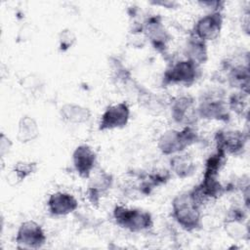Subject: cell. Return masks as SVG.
Wrapping results in <instances>:
<instances>
[{"mask_svg":"<svg viewBox=\"0 0 250 250\" xmlns=\"http://www.w3.org/2000/svg\"><path fill=\"white\" fill-rule=\"evenodd\" d=\"M201 208L188 190L176 195L172 200V217L184 229L196 230L201 227Z\"/></svg>","mask_w":250,"mask_h":250,"instance_id":"1","label":"cell"},{"mask_svg":"<svg viewBox=\"0 0 250 250\" xmlns=\"http://www.w3.org/2000/svg\"><path fill=\"white\" fill-rule=\"evenodd\" d=\"M199 136L193 126H184L182 130L170 129L158 139L157 146L162 154L173 155L183 152L187 147L197 143Z\"/></svg>","mask_w":250,"mask_h":250,"instance_id":"2","label":"cell"},{"mask_svg":"<svg viewBox=\"0 0 250 250\" xmlns=\"http://www.w3.org/2000/svg\"><path fill=\"white\" fill-rule=\"evenodd\" d=\"M196 109L199 118L218 120L226 123L230 119L227 99L224 91L220 89H213L204 93L199 99Z\"/></svg>","mask_w":250,"mask_h":250,"instance_id":"3","label":"cell"},{"mask_svg":"<svg viewBox=\"0 0 250 250\" xmlns=\"http://www.w3.org/2000/svg\"><path fill=\"white\" fill-rule=\"evenodd\" d=\"M113 219L117 226L132 232H141L153 226L152 216L149 212L116 205L113 209Z\"/></svg>","mask_w":250,"mask_h":250,"instance_id":"4","label":"cell"},{"mask_svg":"<svg viewBox=\"0 0 250 250\" xmlns=\"http://www.w3.org/2000/svg\"><path fill=\"white\" fill-rule=\"evenodd\" d=\"M200 76L199 65L187 59L170 64L163 73L162 83L167 86L170 84H180L184 86L192 85Z\"/></svg>","mask_w":250,"mask_h":250,"instance_id":"5","label":"cell"},{"mask_svg":"<svg viewBox=\"0 0 250 250\" xmlns=\"http://www.w3.org/2000/svg\"><path fill=\"white\" fill-rule=\"evenodd\" d=\"M170 110L173 120L183 126H193L199 119L195 99L190 95H181L171 99Z\"/></svg>","mask_w":250,"mask_h":250,"instance_id":"6","label":"cell"},{"mask_svg":"<svg viewBox=\"0 0 250 250\" xmlns=\"http://www.w3.org/2000/svg\"><path fill=\"white\" fill-rule=\"evenodd\" d=\"M216 149L224 152L226 155H240L249 140L247 132L239 130H219L214 137Z\"/></svg>","mask_w":250,"mask_h":250,"instance_id":"7","label":"cell"},{"mask_svg":"<svg viewBox=\"0 0 250 250\" xmlns=\"http://www.w3.org/2000/svg\"><path fill=\"white\" fill-rule=\"evenodd\" d=\"M46 240L42 227L31 220L21 223L16 235V243L20 249H39L44 246Z\"/></svg>","mask_w":250,"mask_h":250,"instance_id":"8","label":"cell"},{"mask_svg":"<svg viewBox=\"0 0 250 250\" xmlns=\"http://www.w3.org/2000/svg\"><path fill=\"white\" fill-rule=\"evenodd\" d=\"M144 34L154 50L162 55H166L171 35L165 29L160 16L152 15L144 20Z\"/></svg>","mask_w":250,"mask_h":250,"instance_id":"9","label":"cell"},{"mask_svg":"<svg viewBox=\"0 0 250 250\" xmlns=\"http://www.w3.org/2000/svg\"><path fill=\"white\" fill-rule=\"evenodd\" d=\"M130 118V107L126 102L108 105L101 116L99 130L106 131L120 129L128 124Z\"/></svg>","mask_w":250,"mask_h":250,"instance_id":"10","label":"cell"},{"mask_svg":"<svg viewBox=\"0 0 250 250\" xmlns=\"http://www.w3.org/2000/svg\"><path fill=\"white\" fill-rule=\"evenodd\" d=\"M223 21L222 12H210L195 22L191 34L204 42L214 40L221 33Z\"/></svg>","mask_w":250,"mask_h":250,"instance_id":"11","label":"cell"},{"mask_svg":"<svg viewBox=\"0 0 250 250\" xmlns=\"http://www.w3.org/2000/svg\"><path fill=\"white\" fill-rule=\"evenodd\" d=\"M72 163L80 178L89 179L97 163V154L88 145H80L72 152Z\"/></svg>","mask_w":250,"mask_h":250,"instance_id":"12","label":"cell"},{"mask_svg":"<svg viewBox=\"0 0 250 250\" xmlns=\"http://www.w3.org/2000/svg\"><path fill=\"white\" fill-rule=\"evenodd\" d=\"M89 183L87 187V198L90 203L98 207L100 200L104 194H105L113 185V176L104 170L97 172L94 176L89 177Z\"/></svg>","mask_w":250,"mask_h":250,"instance_id":"13","label":"cell"},{"mask_svg":"<svg viewBox=\"0 0 250 250\" xmlns=\"http://www.w3.org/2000/svg\"><path fill=\"white\" fill-rule=\"evenodd\" d=\"M223 67L227 71L228 83L236 88L237 91H242L249 94V66L248 62L233 63L231 61L223 62Z\"/></svg>","mask_w":250,"mask_h":250,"instance_id":"14","label":"cell"},{"mask_svg":"<svg viewBox=\"0 0 250 250\" xmlns=\"http://www.w3.org/2000/svg\"><path fill=\"white\" fill-rule=\"evenodd\" d=\"M47 207L53 216H66L78 208V202L72 194L57 191L50 194L47 200Z\"/></svg>","mask_w":250,"mask_h":250,"instance_id":"15","label":"cell"},{"mask_svg":"<svg viewBox=\"0 0 250 250\" xmlns=\"http://www.w3.org/2000/svg\"><path fill=\"white\" fill-rule=\"evenodd\" d=\"M184 55L187 60L191 61L198 65L206 62L208 60L206 42L190 33V36L187 40L184 48Z\"/></svg>","mask_w":250,"mask_h":250,"instance_id":"16","label":"cell"},{"mask_svg":"<svg viewBox=\"0 0 250 250\" xmlns=\"http://www.w3.org/2000/svg\"><path fill=\"white\" fill-rule=\"evenodd\" d=\"M171 171L179 178L186 179L192 176L196 170L193 158L188 153H176L169 160Z\"/></svg>","mask_w":250,"mask_h":250,"instance_id":"17","label":"cell"},{"mask_svg":"<svg viewBox=\"0 0 250 250\" xmlns=\"http://www.w3.org/2000/svg\"><path fill=\"white\" fill-rule=\"evenodd\" d=\"M62 119L70 124H82L91 118V110L83 105L67 103L62 105L60 109Z\"/></svg>","mask_w":250,"mask_h":250,"instance_id":"18","label":"cell"},{"mask_svg":"<svg viewBox=\"0 0 250 250\" xmlns=\"http://www.w3.org/2000/svg\"><path fill=\"white\" fill-rule=\"evenodd\" d=\"M38 169L37 163L34 161H19L15 163L13 168L7 175V183L11 187H15L22 183L27 177L34 174Z\"/></svg>","mask_w":250,"mask_h":250,"instance_id":"19","label":"cell"},{"mask_svg":"<svg viewBox=\"0 0 250 250\" xmlns=\"http://www.w3.org/2000/svg\"><path fill=\"white\" fill-rule=\"evenodd\" d=\"M39 136V127L34 118L22 115L19 120L17 139L21 144H27L36 140Z\"/></svg>","mask_w":250,"mask_h":250,"instance_id":"20","label":"cell"},{"mask_svg":"<svg viewBox=\"0 0 250 250\" xmlns=\"http://www.w3.org/2000/svg\"><path fill=\"white\" fill-rule=\"evenodd\" d=\"M248 97L249 94L242 92V91H237L235 93H232L227 103L229 110L234 111L238 116L240 117H248Z\"/></svg>","mask_w":250,"mask_h":250,"instance_id":"21","label":"cell"},{"mask_svg":"<svg viewBox=\"0 0 250 250\" xmlns=\"http://www.w3.org/2000/svg\"><path fill=\"white\" fill-rule=\"evenodd\" d=\"M226 162H227V155L224 152L216 149V152L210 155L205 161L203 176L218 177L220 171L223 169Z\"/></svg>","mask_w":250,"mask_h":250,"instance_id":"22","label":"cell"},{"mask_svg":"<svg viewBox=\"0 0 250 250\" xmlns=\"http://www.w3.org/2000/svg\"><path fill=\"white\" fill-rule=\"evenodd\" d=\"M225 229L229 236L233 239H244L249 236V227L248 223L232 221V220H225Z\"/></svg>","mask_w":250,"mask_h":250,"instance_id":"23","label":"cell"},{"mask_svg":"<svg viewBox=\"0 0 250 250\" xmlns=\"http://www.w3.org/2000/svg\"><path fill=\"white\" fill-rule=\"evenodd\" d=\"M112 60H113L111 62V76H112V79L117 83L127 84L132 79L130 71L122 64L121 62H119L116 59H112Z\"/></svg>","mask_w":250,"mask_h":250,"instance_id":"24","label":"cell"},{"mask_svg":"<svg viewBox=\"0 0 250 250\" xmlns=\"http://www.w3.org/2000/svg\"><path fill=\"white\" fill-rule=\"evenodd\" d=\"M59 50L61 52L68 51L76 42L75 33L70 28H63L59 33Z\"/></svg>","mask_w":250,"mask_h":250,"instance_id":"25","label":"cell"},{"mask_svg":"<svg viewBox=\"0 0 250 250\" xmlns=\"http://www.w3.org/2000/svg\"><path fill=\"white\" fill-rule=\"evenodd\" d=\"M22 86L33 93L35 91L40 90V88L43 86V83L41 79H39V77L34 76L33 74H30L27 77H25Z\"/></svg>","mask_w":250,"mask_h":250,"instance_id":"26","label":"cell"},{"mask_svg":"<svg viewBox=\"0 0 250 250\" xmlns=\"http://www.w3.org/2000/svg\"><path fill=\"white\" fill-rule=\"evenodd\" d=\"M12 141L4 134L1 133L0 135V155L1 158L5 157L6 154H8L12 148Z\"/></svg>","mask_w":250,"mask_h":250,"instance_id":"27","label":"cell"},{"mask_svg":"<svg viewBox=\"0 0 250 250\" xmlns=\"http://www.w3.org/2000/svg\"><path fill=\"white\" fill-rule=\"evenodd\" d=\"M198 4L206 8H209L210 10H212L211 12H222L225 6L224 1H200L198 2Z\"/></svg>","mask_w":250,"mask_h":250,"instance_id":"28","label":"cell"},{"mask_svg":"<svg viewBox=\"0 0 250 250\" xmlns=\"http://www.w3.org/2000/svg\"><path fill=\"white\" fill-rule=\"evenodd\" d=\"M150 4L156 5V6H162L167 9H176L178 7V3L175 1H168V0H161V1H151Z\"/></svg>","mask_w":250,"mask_h":250,"instance_id":"29","label":"cell"}]
</instances>
